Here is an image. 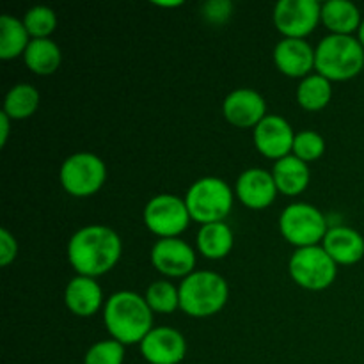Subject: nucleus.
Here are the masks:
<instances>
[{"label": "nucleus", "mask_w": 364, "mask_h": 364, "mask_svg": "<svg viewBox=\"0 0 364 364\" xmlns=\"http://www.w3.org/2000/svg\"><path fill=\"white\" fill-rule=\"evenodd\" d=\"M151 265L166 277H187L196 272V251L181 238H162L151 247Z\"/></svg>", "instance_id": "obj_11"}, {"label": "nucleus", "mask_w": 364, "mask_h": 364, "mask_svg": "<svg viewBox=\"0 0 364 364\" xmlns=\"http://www.w3.org/2000/svg\"><path fill=\"white\" fill-rule=\"evenodd\" d=\"M155 6H160V7H178V6H183V2L181 0H174V2H160V0H155Z\"/></svg>", "instance_id": "obj_33"}, {"label": "nucleus", "mask_w": 364, "mask_h": 364, "mask_svg": "<svg viewBox=\"0 0 364 364\" xmlns=\"http://www.w3.org/2000/svg\"><path fill=\"white\" fill-rule=\"evenodd\" d=\"M361 11L348 0H329L322 4V23L331 34L352 36L361 27Z\"/></svg>", "instance_id": "obj_20"}, {"label": "nucleus", "mask_w": 364, "mask_h": 364, "mask_svg": "<svg viewBox=\"0 0 364 364\" xmlns=\"http://www.w3.org/2000/svg\"><path fill=\"white\" fill-rule=\"evenodd\" d=\"M23 63L32 73L46 77L59 70L63 63V53L53 39H31L23 53Z\"/></svg>", "instance_id": "obj_21"}, {"label": "nucleus", "mask_w": 364, "mask_h": 364, "mask_svg": "<svg viewBox=\"0 0 364 364\" xmlns=\"http://www.w3.org/2000/svg\"><path fill=\"white\" fill-rule=\"evenodd\" d=\"M64 304L80 318L96 315L103 306V291L96 279L85 276H75L64 290Z\"/></svg>", "instance_id": "obj_17"}, {"label": "nucleus", "mask_w": 364, "mask_h": 364, "mask_svg": "<svg viewBox=\"0 0 364 364\" xmlns=\"http://www.w3.org/2000/svg\"><path fill=\"white\" fill-rule=\"evenodd\" d=\"M323 153H326V141H323V137L318 132L302 130L299 134H295L291 155L301 159L302 162L309 164L318 160Z\"/></svg>", "instance_id": "obj_28"}, {"label": "nucleus", "mask_w": 364, "mask_h": 364, "mask_svg": "<svg viewBox=\"0 0 364 364\" xmlns=\"http://www.w3.org/2000/svg\"><path fill=\"white\" fill-rule=\"evenodd\" d=\"M18 242L7 228L0 230V265L9 267L16 259Z\"/></svg>", "instance_id": "obj_31"}, {"label": "nucleus", "mask_w": 364, "mask_h": 364, "mask_svg": "<svg viewBox=\"0 0 364 364\" xmlns=\"http://www.w3.org/2000/svg\"><path fill=\"white\" fill-rule=\"evenodd\" d=\"M277 187L270 171L251 167L238 176L235 194L242 205L251 210H265L276 201Z\"/></svg>", "instance_id": "obj_15"}, {"label": "nucleus", "mask_w": 364, "mask_h": 364, "mask_svg": "<svg viewBox=\"0 0 364 364\" xmlns=\"http://www.w3.org/2000/svg\"><path fill=\"white\" fill-rule=\"evenodd\" d=\"M322 247L336 265H355L364 258V237L348 226L329 228Z\"/></svg>", "instance_id": "obj_18"}, {"label": "nucleus", "mask_w": 364, "mask_h": 364, "mask_svg": "<svg viewBox=\"0 0 364 364\" xmlns=\"http://www.w3.org/2000/svg\"><path fill=\"white\" fill-rule=\"evenodd\" d=\"M358 39H359V43L363 45V48H364V18L361 21V27H359V31H358Z\"/></svg>", "instance_id": "obj_34"}, {"label": "nucleus", "mask_w": 364, "mask_h": 364, "mask_svg": "<svg viewBox=\"0 0 364 364\" xmlns=\"http://www.w3.org/2000/svg\"><path fill=\"white\" fill-rule=\"evenodd\" d=\"M27 28L23 21L11 14H4L0 18V59L11 60L23 55L31 43Z\"/></svg>", "instance_id": "obj_23"}, {"label": "nucleus", "mask_w": 364, "mask_h": 364, "mask_svg": "<svg viewBox=\"0 0 364 364\" xmlns=\"http://www.w3.org/2000/svg\"><path fill=\"white\" fill-rule=\"evenodd\" d=\"M11 117L7 116L6 112H0V148L7 144V139H9V132H11Z\"/></svg>", "instance_id": "obj_32"}, {"label": "nucleus", "mask_w": 364, "mask_h": 364, "mask_svg": "<svg viewBox=\"0 0 364 364\" xmlns=\"http://www.w3.org/2000/svg\"><path fill=\"white\" fill-rule=\"evenodd\" d=\"M146 302L153 313L160 315H171L180 309V290L171 284V281H155L148 287L144 295Z\"/></svg>", "instance_id": "obj_26"}, {"label": "nucleus", "mask_w": 364, "mask_h": 364, "mask_svg": "<svg viewBox=\"0 0 364 364\" xmlns=\"http://www.w3.org/2000/svg\"><path fill=\"white\" fill-rule=\"evenodd\" d=\"M277 70L290 78H306L315 70V48L306 39L283 38L274 48Z\"/></svg>", "instance_id": "obj_16"}, {"label": "nucleus", "mask_w": 364, "mask_h": 364, "mask_svg": "<svg viewBox=\"0 0 364 364\" xmlns=\"http://www.w3.org/2000/svg\"><path fill=\"white\" fill-rule=\"evenodd\" d=\"M223 114L237 128H256L269 114L267 102L255 89H235L224 98Z\"/></svg>", "instance_id": "obj_14"}, {"label": "nucleus", "mask_w": 364, "mask_h": 364, "mask_svg": "<svg viewBox=\"0 0 364 364\" xmlns=\"http://www.w3.org/2000/svg\"><path fill=\"white\" fill-rule=\"evenodd\" d=\"M146 228L153 235L162 238H178L191 224L185 199L174 194H159L149 199L142 213Z\"/></svg>", "instance_id": "obj_9"}, {"label": "nucleus", "mask_w": 364, "mask_h": 364, "mask_svg": "<svg viewBox=\"0 0 364 364\" xmlns=\"http://www.w3.org/2000/svg\"><path fill=\"white\" fill-rule=\"evenodd\" d=\"M270 173L276 181L277 191L284 196H290V198L302 194L311 181L308 164L302 162L295 155H288L277 160Z\"/></svg>", "instance_id": "obj_19"}, {"label": "nucleus", "mask_w": 364, "mask_h": 364, "mask_svg": "<svg viewBox=\"0 0 364 364\" xmlns=\"http://www.w3.org/2000/svg\"><path fill=\"white\" fill-rule=\"evenodd\" d=\"M59 180L64 191L73 198L95 196L107 180L105 162L95 153H73L60 166Z\"/></svg>", "instance_id": "obj_8"}, {"label": "nucleus", "mask_w": 364, "mask_h": 364, "mask_svg": "<svg viewBox=\"0 0 364 364\" xmlns=\"http://www.w3.org/2000/svg\"><path fill=\"white\" fill-rule=\"evenodd\" d=\"M295 132L284 117L269 114L255 128V146L263 156L270 160H281L294 149Z\"/></svg>", "instance_id": "obj_13"}, {"label": "nucleus", "mask_w": 364, "mask_h": 364, "mask_svg": "<svg viewBox=\"0 0 364 364\" xmlns=\"http://www.w3.org/2000/svg\"><path fill=\"white\" fill-rule=\"evenodd\" d=\"M322 21V4L316 0H279L274 7L276 28L290 39H304Z\"/></svg>", "instance_id": "obj_10"}, {"label": "nucleus", "mask_w": 364, "mask_h": 364, "mask_svg": "<svg viewBox=\"0 0 364 364\" xmlns=\"http://www.w3.org/2000/svg\"><path fill=\"white\" fill-rule=\"evenodd\" d=\"M139 347L149 364H180L187 355V340L173 327H153Z\"/></svg>", "instance_id": "obj_12"}, {"label": "nucleus", "mask_w": 364, "mask_h": 364, "mask_svg": "<svg viewBox=\"0 0 364 364\" xmlns=\"http://www.w3.org/2000/svg\"><path fill=\"white\" fill-rule=\"evenodd\" d=\"M364 68V48L354 36L329 34L315 48V71L329 82L358 77Z\"/></svg>", "instance_id": "obj_4"}, {"label": "nucleus", "mask_w": 364, "mask_h": 364, "mask_svg": "<svg viewBox=\"0 0 364 364\" xmlns=\"http://www.w3.org/2000/svg\"><path fill=\"white\" fill-rule=\"evenodd\" d=\"M235 237L226 223H212L199 228L198 249L206 259H223L231 252Z\"/></svg>", "instance_id": "obj_22"}, {"label": "nucleus", "mask_w": 364, "mask_h": 364, "mask_svg": "<svg viewBox=\"0 0 364 364\" xmlns=\"http://www.w3.org/2000/svg\"><path fill=\"white\" fill-rule=\"evenodd\" d=\"M279 231L284 240L301 249L323 242L329 226L326 215L316 206L308 203H291L281 212Z\"/></svg>", "instance_id": "obj_6"}, {"label": "nucleus", "mask_w": 364, "mask_h": 364, "mask_svg": "<svg viewBox=\"0 0 364 364\" xmlns=\"http://www.w3.org/2000/svg\"><path fill=\"white\" fill-rule=\"evenodd\" d=\"M123 255L119 235L109 226L80 228L68 242V262L77 270V276H105L117 265Z\"/></svg>", "instance_id": "obj_1"}, {"label": "nucleus", "mask_w": 364, "mask_h": 364, "mask_svg": "<svg viewBox=\"0 0 364 364\" xmlns=\"http://www.w3.org/2000/svg\"><path fill=\"white\" fill-rule=\"evenodd\" d=\"M180 309L192 318H208L224 309L230 299V287L220 274L196 270L180 284Z\"/></svg>", "instance_id": "obj_3"}, {"label": "nucleus", "mask_w": 364, "mask_h": 364, "mask_svg": "<svg viewBox=\"0 0 364 364\" xmlns=\"http://www.w3.org/2000/svg\"><path fill=\"white\" fill-rule=\"evenodd\" d=\"M151 308L135 291H116L103 306V322L110 338L121 345H141L153 329Z\"/></svg>", "instance_id": "obj_2"}, {"label": "nucleus", "mask_w": 364, "mask_h": 364, "mask_svg": "<svg viewBox=\"0 0 364 364\" xmlns=\"http://www.w3.org/2000/svg\"><path fill=\"white\" fill-rule=\"evenodd\" d=\"M331 98H333V85L326 77L318 73H311L309 77L302 78L297 87L299 105L309 112L326 109Z\"/></svg>", "instance_id": "obj_25"}, {"label": "nucleus", "mask_w": 364, "mask_h": 364, "mask_svg": "<svg viewBox=\"0 0 364 364\" xmlns=\"http://www.w3.org/2000/svg\"><path fill=\"white\" fill-rule=\"evenodd\" d=\"M235 194L230 185L217 176L199 178L188 187L185 194L191 219L201 226L212 223H224L233 208Z\"/></svg>", "instance_id": "obj_5"}, {"label": "nucleus", "mask_w": 364, "mask_h": 364, "mask_svg": "<svg viewBox=\"0 0 364 364\" xmlns=\"http://www.w3.org/2000/svg\"><path fill=\"white\" fill-rule=\"evenodd\" d=\"M39 102H41V95L38 89L21 82L7 91L6 100H4V112L13 121L27 119L38 110Z\"/></svg>", "instance_id": "obj_24"}, {"label": "nucleus", "mask_w": 364, "mask_h": 364, "mask_svg": "<svg viewBox=\"0 0 364 364\" xmlns=\"http://www.w3.org/2000/svg\"><path fill=\"white\" fill-rule=\"evenodd\" d=\"M201 13L210 25H224L233 14V2H230V0H208L203 6Z\"/></svg>", "instance_id": "obj_30"}, {"label": "nucleus", "mask_w": 364, "mask_h": 364, "mask_svg": "<svg viewBox=\"0 0 364 364\" xmlns=\"http://www.w3.org/2000/svg\"><path fill=\"white\" fill-rule=\"evenodd\" d=\"M288 270L295 284L309 291L327 290L336 281L338 265L322 245L295 249Z\"/></svg>", "instance_id": "obj_7"}, {"label": "nucleus", "mask_w": 364, "mask_h": 364, "mask_svg": "<svg viewBox=\"0 0 364 364\" xmlns=\"http://www.w3.org/2000/svg\"><path fill=\"white\" fill-rule=\"evenodd\" d=\"M23 25L32 39H46L57 28V14L48 6H34L23 14Z\"/></svg>", "instance_id": "obj_27"}, {"label": "nucleus", "mask_w": 364, "mask_h": 364, "mask_svg": "<svg viewBox=\"0 0 364 364\" xmlns=\"http://www.w3.org/2000/svg\"><path fill=\"white\" fill-rule=\"evenodd\" d=\"M124 345L116 340H103L91 345L84 355V364H123Z\"/></svg>", "instance_id": "obj_29"}]
</instances>
